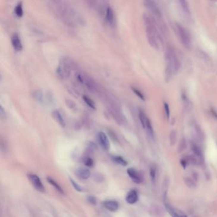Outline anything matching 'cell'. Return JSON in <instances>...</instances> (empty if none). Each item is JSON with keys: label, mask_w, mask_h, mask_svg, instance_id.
<instances>
[{"label": "cell", "mask_w": 217, "mask_h": 217, "mask_svg": "<svg viewBox=\"0 0 217 217\" xmlns=\"http://www.w3.org/2000/svg\"><path fill=\"white\" fill-rule=\"evenodd\" d=\"M143 19L149 44L157 50L161 49L164 45V42L155 17L148 13H144Z\"/></svg>", "instance_id": "6da1fadb"}, {"label": "cell", "mask_w": 217, "mask_h": 217, "mask_svg": "<svg viewBox=\"0 0 217 217\" xmlns=\"http://www.w3.org/2000/svg\"><path fill=\"white\" fill-rule=\"evenodd\" d=\"M166 69L165 78L167 82L172 78L173 75L177 73L180 67V62L175 51V49L171 45H168L165 52Z\"/></svg>", "instance_id": "7a4b0ae2"}, {"label": "cell", "mask_w": 217, "mask_h": 217, "mask_svg": "<svg viewBox=\"0 0 217 217\" xmlns=\"http://www.w3.org/2000/svg\"><path fill=\"white\" fill-rule=\"evenodd\" d=\"M175 31L183 46L185 48H189L191 45V38L188 31L184 27L179 24H175Z\"/></svg>", "instance_id": "3957f363"}, {"label": "cell", "mask_w": 217, "mask_h": 217, "mask_svg": "<svg viewBox=\"0 0 217 217\" xmlns=\"http://www.w3.org/2000/svg\"><path fill=\"white\" fill-rule=\"evenodd\" d=\"M71 68L72 65H71V62L67 59H62L57 67V75L61 79L66 78L70 75Z\"/></svg>", "instance_id": "277c9868"}, {"label": "cell", "mask_w": 217, "mask_h": 217, "mask_svg": "<svg viewBox=\"0 0 217 217\" xmlns=\"http://www.w3.org/2000/svg\"><path fill=\"white\" fill-rule=\"evenodd\" d=\"M76 77L80 83L84 85L90 90H91L92 92L98 90V85L95 82V81L93 80V79L90 78V76L83 73H78L76 75Z\"/></svg>", "instance_id": "5b68a950"}, {"label": "cell", "mask_w": 217, "mask_h": 217, "mask_svg": "<svg viewBox=\"0 0 217 217\" xmlns=\"http://www.w3.org/2000/svg\"><path fill=\"white\" fill-rule=\"evenodd\" d=\"M139 119L140 122H141V124L143 126V128L147 131V133L149 134L150 136L153 137V130L151 122L149 120L146 114L141 110H140L139 111Z\"/></svg>", "instance_id": "8992f818"}, {"label": "cell", "mask_w": 217, "mask_h": 217, "mask_svg": "<svg viewBox=\"0 0 217 217\" xmlns=\"http://www.w3.org/2000/svg\"><path fill=\"white\" fill-rule=\"evenodd\" d=\"M28 178L29 180V182L33 185V186L37 189V191L42 192H43L45 191V187L42 182V181L37 175L30 173L28 174Z\"/></svg>", "instance_id": "52a82bcc"}, {"label": "cell", "mask_w": 217, "mask_h": 217, "mask_svg": "<svg viewBox=\"0 0 217 217\" xmlns=\"http://www.w3.org/2000/svg\"><path fill=\"white\" fill-rule=\"evenodd\" d=\"M144 7H145L148 10L150 11L153 15H155L157 18L161 17V13L159 10V7H157V4L152 1H144Z\"/></svg>", "instance_id": "ba28073f"}, {"label": "cell", "mask_w": 217, "mask_h": 217, "mask_svg": "<svg viewBox=\"0 0 217 217\" xmlns=\"http://www.w3.org/2000/svg\"><path fill=\"white\" fill-rule=\"evenodd\" d=\"M98 140L99 144L105 149V150H109L110 148V143L106 134L103 132H99L98 134Z\"/></svg>", "instance_id": "9c48e42d"}, {"label": "cell", "mask_w": 217, "mask_h": 217, "mask_svg": "<svg viewBox=\"0 0 217 217\" xmlns=\"http://www.w3.org/2000/svg\"><path fill=\"white\" fill-rule=\"evenodd\" d=\"M105 18L106 21L110 26H114L115 24V15L113 8L108 6L105 13Z\"/></svg>", "instance_id": "30bf717a"}, {"label": "cell", "mask_w": 217, "mask_h": 217, "mask_svg": "<svg viewBox=\"0 0 217 217\" xmlns=\"http://www.w3.org/2000/svg\"><path fill=\"white\" fill-rule=\"evenodd\" d=\"M127 173L128 174V175L129 176V177L131 178L133 182L136 183H141L143 181L142 179V176H141V174H139V172L136 170L134 168H130L127 170Z\"/></svg>", "instance_id": "8fae6325"}, {"label": "cell", "mask_w": 217, "mask_h": 217, "mask_svg": "<svg viewBox=\"0 0 217 217\" xmlns=\"http://www.w3.org/2000/svg\"><path fill=\"white\" fill-rule=\"evenodd\" d=\"M11 43L13 48L16 51H21L22 50V44L19 35L17 33H13L12 36Z\"/></svg>", "instance_id": "7c38bea8"}, {"label": "cell", "mask_w": 217, "mask_h": 217, "mask_svg": "<svg viewBox=\"0 0 217 217\" xmlns=\"http://www.w3.org/2000/svg\"><path fill=\"white\" fill-rule=\"evenodd\" d=\"M165 206H166V208L167 211H168L169 215L172 217H187L186 215L182 213V211H178L176 209H175L174 207H173L172 206H171L168 204H166Z\"/></svg>", "instance_id": "4fadbf2b"}, {"label": "cell", "mask_w": 217, "mask_h": 217, "mask_svg": "<svg viewBox=\"0 0 217 217\" xmlns=\"http://www.w3.org/2000/svg\"><path fill=\"white\" fill-rule=\"evenodd\" d=\"M103 206L106 210L110 211H116L119 209V205L116 201L108 200L103 202Z\"/></svg>", "instance_id": "5bb4252c"}, {"label": "cell", "mask_w": 217, "mask_h": 217, "mask_svg": "<svg viewBox=\"0 0 217 217\" xmlns=\"http://www.w3.org/2000/svg\"><path fill=\"white\" fill-rule=\"evenodd\" d=\"M125 199L129 204H134V203L138 201V194L137 192L134 191V190H132V191H129L127 194V196H126Z\"/></svg>", "instance_id": "9a60e30c"}, {"label": "cell", "mask_w": 217, "mask_h": 217, "mask_svg": "<svg viewBox=\"0 0 217 217\" xmlns=\"http://www.w3.org/2000/svg\"><path fill=\"white\" fill-rule=\"evenodd\" d=\"M76 174L78 178L82 180H87L90 176V171L84 168H80L76 169Z\"/></svg>", "instance_id": "2e32d148"}, {"label": "cell", "mask_w": 217, "mask_h": 217, "mask_svg": "<svg viewBox=\"0 0 217 217\" xmlns=\"http://www.w3.org/2000/svg\"><path fill=\"white\" fill-rule=\"evenodd\" d=\"M52 116L54 119H55L57 123L59 124L62 127L65 128L66 126V122L65 120V119L63 118L62 114L60 113L59 111L58 110H54L52 111Z\"/></svg>", "instance_id": "e0dca14e"}, {"label": "cell", "mask_w": 217, "mask_h": 217, "mask_svg": "<svg viewBox=\"0 0 217 217\" xmlns=\"http://www.w3.org/2000/svg\"><path fill=\"white\" fill-rule=\"evenodd\" d=\"M14 12L16 16L18 17H22V15H23L24 11L22 2H19V3L17 4V5L14 9Z\"/></svg>", "instance_id": "ac0fdd59"}, {"label": "cell", "mask_w": 217, "mask_h": 217, "mask_svg": "<svg viewBox=\"0 0 217 217\" xmlns=\"http://www.w3.org/2000/svg\"><path fill=\"white\" fill-rule=\"evenodd\" d=\"M47 179L48 182L50 184H51V185H52V186H53L54 188H55L57 190V191L59 192H60V193H61V194H64V191H63L62 188L61 187L60 185H59V184H58V183L56 182L55 180H53L52 178H51V177H47Z\"/></svg>", "instance_id": "d6986e66"}, {"label": "cell", "mask_w": 217, "mask_h": 217, "mask_svg": "<svg viewBox=\"0 0 217 217\" xmlns=\"http://www.w3.org/2000/svg\"><path fill=\"white\" fill-rule=\"evenodd\" d=\"M83 100L90 108H92V109L94 110L96 109V104H95L94 101L91 98H90L89 96H85L84 95V96H83Z\"/></svg>", "instance_id": "ffe728a7"}, {"label": "cell", "mask_w": 217, "mask_h": 217, "mask_svg": "<svg viewBox=\"0 0 217 217\" xmlns=\"http://www.w3.org/2000/svg\"><path fill=\"white\" fill-rule=\"evenodd\" d=\"M179 3L185 14L190 15V9H189L187 2L185 1H179Z\"/></svg>", "instance_id": "44dd1931"}, {"label": "cell", "mask_w": 217, "mask_h": 217, "mask_svg": "<svg viewBox=\"0 0 217 217\" xmlns=\"http://www.w3.org/2000/svg\"><path fill=\"white\" fill-rule=\"evenodd\" d=\"M114 160L115 162H116L117 163H118L120 165H122V166H125L128 165V162H126V161L125 159H124L122 157H114Z\"/></svg>", "instance_id": "7402d4cb"}, {"label": "cell", "mask_w": 217, "mask_h": 217, "mask_svg": "<svg viewBox=\"0 0 217 217\" xmlns=\"http://www.w3.org/2000/svg\"><path fill=\"white\" fill-rule=\"evenodd\" d=\"M131 89H132V90L133 91V92H134L136 95V96H137L139 98L141 99V100H143V101H144V100H145V98H144V96L143 95V94L141 91H140V90H139V89H136V88H135V87H131Z\"/></svg>", "instance_id": "603a6c76"}, {"label": "cell", "mask_w": 217, "mask_h": 217, "mask_svg": "<svg viewBox=\"0 0 217 217\" xmlns=\"http://www.w3.org/2000/svg\"><path fill=\"white\" fill-rule=\"evenodd\" d=\"M33 97L36 99V100L38 101H42L43 100V94L42 91H36L33 94Z\"/></svg>", "instance_id": "cb8c5ba5"}, {"label": "cell", "mask_w": 217, "mask_h": 217, "mask_svg": "<svg viewBox=\"0 0 217 217\" xmlns=\"http://www.w3.org/2000/svg\"><path fill=\"white\" fill-rule=\"evenodd\" d=\"M192 150L196 155L197 156H201V148L199 147L197 144H193L192 145Z\"/></svg>", "instance_id": "d4e9b609"}, {"label": "cell", "mask_w": 217, "mask_h": 217, "mask_svg": "<svg viewBox=\"0 0 217 217\" xmlns=\"http://www.w3.org/2000/svg\"><path fill=\"white\" fill-rule=\"evenodd\" d=\"M164 111H165V115L166 119L169 120V117H170V110H169V106L168 103H164Z\"/></svg>", "instance_id": "484cf974"}, {"label": "cell", "mask_w": 217, "mask_h": 217, "mask_svg": "<svg viewBox=\"0 0 217 217\" xmlns=\"http://www.w3.org/2000/svg\"><path fill=\"white\" fill-rule=\"evenodd\" d=\"M70 180H71V183L72 185H73V187H74V188L76 190V191H78V192L82 191V188L81 187L78 183H76L73 179H70Z\"/></svg>", "instance_id": "4316f807"}, {"label": "cell", "mask_w": 217, "mask_h": 217, "mask_svg": "<svg viewBox=\"0 0 217 217\" xmlns=\"http://www.w3.org/2000/svg\"><path fill=\"white\" fill-rule=\"evenodd\" d=\"M176 141V133L175 131H172L170 134V142L173 144Z\"/></svg>", "instance_id": "83f0119b"}, {"label": "cell", "mask_w": 217, "mask_h": 217, "mask_svg": "<svg viewBox=\"0 0 217 217\" xmlns=\"http://www.w3.org/2000/svg\"><path fill=\"white\" fill-rule=\"evenodd\" d=\"M85 164L89 167H92L93 166V161L90 158H87L84 161Z\"/></svg>", "instance_id": "f1b7e54d"}, {"label": "cell", "mask_w": 217, "mask_h": 217, "mask_svg": "<svg viewBox=\"0 0 217 217\" xmlns=\"http://www.w3.org/2000/svg\"><path fill=\"white\" fill-rule=\"evenodd\" d=\"M150 177L152 178V180L154 181V180L155 178V174H156V171H155V169L154 168H152L150 169Z\"/></svg>", "instance_id": "f546056e"}, {"label": "cell", "mask_w": 217, "mask_h": 217, "mask_svg": "<svg viewBox=\"0 0 217 217\" xmlns=\"http://www.w3.org/2000/svg\"><path fill=\"white\" fill-rule=\"evenodd\" d=\"M88 201L90 203V204H92V205H96V202H97L96 199V198H95L93 196H90V197H89Z\"/></svg>", "instance_id": "4dcf8cb0"}, {"label": "cell", "mask_w": 217, "mask_h": 217, "mask_svg": "<svg viewBox=\"0 0 217 217\" xmlns=\"http://www.w3.org/2000/svg\"><path fill=\"white\" fill-rule=\"evenodd\" d=\"M181 164H182V166L183 167V168H185L187 166V161L185 159H182L181 161Z\"/></svg>", "instance_id": "1f68e13d"}, {"label": "cell", "mask_w": 217, "mask_h": 217, "mask_svg": "<svg viewBox=\"0 0 217 217\" xmlns=\"http://www.w3.org/2000/svg\"><path fill=\"white\" fill-rule=\"evenodd\" d=\"M213 114L215 115V117H216V118H217V112H216L215 111H213Z\"/></svg>", "instance_id": "d6a6232c"}]
</instances>
